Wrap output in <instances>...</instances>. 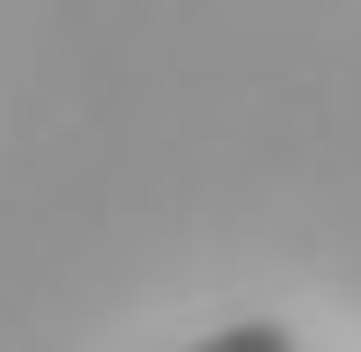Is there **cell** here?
<instances>
[{
  "mask_svg": "<svg viewBox=\"0 0 361 352\" xmlns=\"http://www.w3.org/2000/svg\"><path fill=\"white\" fill-rule=\"evenodd\" d=\"M194 352H291V334H282L274 317H247V326H221L212 344H194Z\"/></svg>",
  "mask_w": 361,
  "mask_h": 352,
  "instance_id": "obj_1",
  "label": "cell"
}]
</instances>
